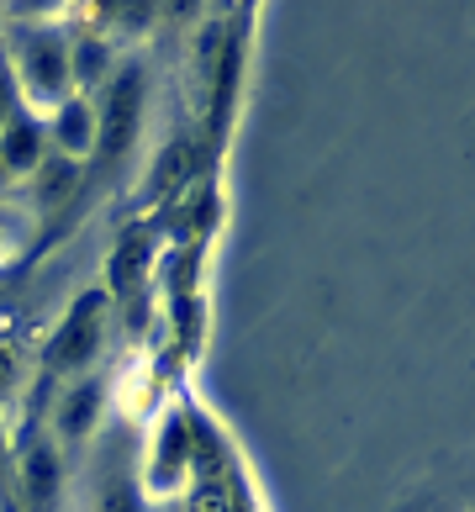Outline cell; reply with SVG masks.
I'll return each instance as SVG.
<instances>
[{"mask_svg": "<svg viewBox=\"0 0 475 512\" xmlns=\"http://www.w3.org/2000/svg\"><path fill=\"white\" fill-rule=\"evenodd\" d=\"M138 74H122L117 90H111V106H106V127H101V154H117V148L132 138L138 127Z\"/></svg>", "mask_w": 475, "mask_h": 512, "instance_id": "6da1fadb", "label": "cell"}, {"mask_svg": "<svg viewBox=\"0 0 475 512\" xmlns=\"http://www.w3.org/2000/svg\"><path fill=\"white\" fill-rule=\"evenodd\" d=\"M95 338H101V301H80L69 328L59 333V344H53V365H80L95 349Z\"/></svg>", "mask_w": 475, "mask_h": 512, "instance_id": "7a4b0ae2", "label": "cell"}, {"mask_svg": "<svg viewBox=\"0 0 475 512\" xmlns=\"http://www.w3.org/2000/svg\"><path fill=\"white\" fill-rule=\"evenodd\" d=\"M90 412H95V391H74V407H69V417H64V423H69V433H80Z\"/></svg>", "mask_w": 475, "mask_h": 512, "instance_id": "3957f363", "label": "cell"}, {"mask_svg": "<svg viewBox=\"0 0 475 512\" xmlns=\"http://www.w3.org/2000/svg\"><path fill=\"white\" fill-rule=\"evenodd\" d=\"M48 486H53V454H32V491L43 497Z\"/></svg>", "mask_w": 475, "mask_h": 512, "instance_id": "277c9868", "label": "cell"}, {"mask_svg": "<svg viewBox=\"0 0 475 512\" xmlns=\"http://www.w3.org/2000/svg\"><path fill=\"white\" fill-rule=\"evenodd\" d=\"M64 138H69V148H85V111L80 106L64 117Z\"/></svg>", "mask_w": 475, "mask_h": 512, "instance_id": "5b68a950", "label": "cell"}, {"mask_svg": "<svg viewBox=\"0 0 475 512\" xmlns=\"http://www.w3.org/2000/svg\"><path fill=\"white\" fill-rule=\"evenodd\" d=\"M32 159V132H11V164H27Z\"/></svg>", "mask_w": 475, "mask_h": 512, "instance_id": "8992f818", "label": "cell"}]
</instances>
